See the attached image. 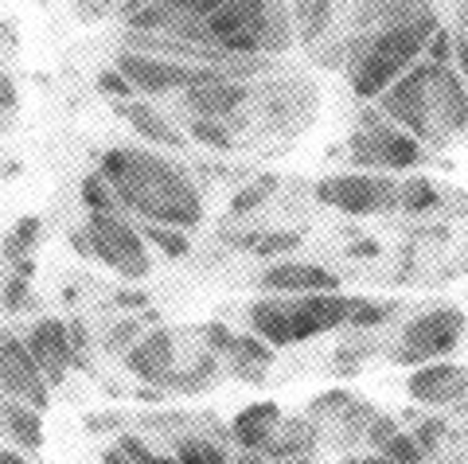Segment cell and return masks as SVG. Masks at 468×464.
I'll return each mask as SVG.
<instances>
[{"label": "cell", "mask_w": 468, "mask_h": 464, "mask_svg": "<svg viewBox=\"0 0 468 464\" xmlns=\"http://www.w3.org/2000/svg\"><path fill=\"white\" fill-rule=\"evenodd\" d=\"M94 86H98V90L106 94V98H117V101H129V98L137 94V90H133V82H129L117 67H101V70H98V79H94Z\"/></svg>", "instance_id": "36"}, {"label": "cell", "mask_w": 468, "mask_h": 464, "mask_svg": "<svg viewBox=\"0 0 468 464\" xmlns=\"http://www.w3.org/2000/svg\"><path fill=\"white\" fill-rule=\"evenodd\" d=\"M277 429H282V406L277 402H254L246 406L242 414H234L230 422V441L239 448H250V453H266L273 445Z\"/></svg>", "instance_id": "17"}, {"label": "cell", "mask_w": 468, "mask_h": 464, "mask_svg": "<svg viewBox=\"0 0 468 464\" xmlns=\"http://www.w3.org/2000/svg\"><path fill=\"white\" fill-rule=\"evenodd\" d=\"M137 336H141V321H137V316H129V321H122L106 336V347H110V352H129Z\"/></svg>", "instance_id": "39"}, {"label": "cell", "mask_w": 468, "mask_h": 464, "mask_svg": "<svg viewBox=\"0 0 468 464\" xmlns=\"http://www.w3.org/2000/svg\"><path fill=\"white\" fill-rule=\"evenodd\" d=\"M144 5H153V0H125V5H122V16H129V12H137V8H144Z\"/></svg>", "instance_id": "56"}, {"label": "cell", "mask_w": 468, "mask_h": 464, "mask_svg": "<svg viewBox=\"0 0 468 464\" xmlns=\"http://www.w3.org/2000/svg\"><path fill=\"white\" fill-rule=\"evenodd\" d=\"M24 343H27V352H32V359L39 364L48 386H58L67 379V371L75 367V343H70V328L63 321H55V316L39 321Z\"/></svg>", "instance_id": "12"}, {"label": "cell", "mask_w": 468, "mask_h": 464, "mask_svg": "<svg viewBox=\"0 0 468 464\" xmlns=\"http://www.w3.org/2000/svg\"><path fill=\"white\" fill-rule=\"evenodd\" d=\"M117 70L141 94H172V90H187L192 86L196 63H176V59L149 55V51H122L117 55Z\"/></svg>", "instance_id": "11"}, {"label": "cell", "mask_w": 468, "mask_h": 464, "mask_svg": "<svg viewBox=\"0 0 468 464\" xmlns=\"http://www.w3.org/2000/svg\"><path fill=\"white\" fill-rule=\"evenodd\" d=\"M277 5V0H227L223 8H215L211 16H203L196 24H176L168 27L165 36L172 39H184V43H199V47H223L227 39L250 32L254 24H261L270 16V8Z\"/></svg>", "instance_id": "9"}, {"label": "cell", "mask_w": 468, "mask_h": 464, "mask_svg": "<svg viewBox=\"0 0 468 464\" xmlns=\"http://www.w3.org/2000/svg\"><path fill=\"white\" fill-rule=\"evenodd\" d=\"M187 133H192V141H199L203 149H215V153H230L234 144H239L230 133V121H215V118H196Z\"/></svg>", "instance_id": "27"}, {"label": "cell", "mask_w": 468, "mask_h": 464, "mask_svg": "<svg viewBox=\"0 0 468 464\" xmlns=\"http://www.w3.org/2000/svg\"><path fill=\"white\" fill-rule=\"evenodd\" d=\"M67 328H70V343H75V355H82V352H86V343H90V332H86L82 321H70Z\"/></svg>", "instance_id": "49"}, {"label": "cell", "mask_w": 468, "mask_h": 464, "mask_svg": "<svg viewBox=\"0 0 468 464\" xmlns=\"http://www.w3.org/2000/svg\"><path fill=\"white\" fill-rule=\"evenodd\" d=\"M101 464H137V460H129L122 448H106V453H101Z\"/></svg>", "instance_id": "53"}, {"label": "cell", "mask_w": 468, "mask_h": 464, "mask_svg": "<svg viewBox=\"0 0 468 464\" xmlns=\"http://www.w3.org/2000/svg\"><path fill=\"white\" fill-rule=\"evenodd\" d=\"M39 414L36 406H27V402H5V433L12 441H16L20 453H39L43 448V422H39Z\"/></svg>", "instance_id": "20"}, {"label": "cell", "mask_w": 468, "mask_h": 464, "mask_svg": "<svg viewBox=\"0 0 468 464\" xmlns=\"http://www.w3.org/2000/svg\"><path fill=\"white\" fill-rule=\"evenodd\" d=\"M0 464H27L20 448H0Z\"/></svg>", "instance_id": "54"}, {"label": "cell", "mask_w": 468, "mask_h": 464, "mask_svg": "<svg viewBox=\"0 0 468 464\" xmlns=\"http://www.w3.org/2000/svg\"><path fill=\"white\" fill-rule=\"evenodd\" d=\"M292 24H297V36L304 43H316L332 24V0H297V16H292Z\"/></svg>", "instance_id": "23"}, {"label": "cell", "mask_w": 468, "mask_h": 464, "mask_svg": "<svg viewBox=\"0 0 468 464\" xmlns=\"http://www.w3.org/2000/svg\"><path fill=\"white\" fill-rule=\"evenodd\" d=\"M452 43H457V51H452V67H457V75L468 86V32H457V36H452Z\"/></svg>", "instance_id": "44"}, {"label": "cell", "mask_w": 468, "mask_h": 464, "mask_svg": "<svg viewBox=\"0 0 468 464\" xmlns=\"http://www.w3.org/2000/svg\"><path fill=\"white\" fill-rule=\"evenodd\" d=\"M141 235H144V242H153L156 250H165L168 258H184L187 250H192V242H187V230H176V227L141 223Z\"/></svg>", "instance_id": "28"}, {"label": "cell", "mask_w": 468, "mask_h": 464, "mask_svg": "<svg viewBox=\"0 0 468 464\" xmlns=\"http://www.w3.org/2000/svg\"><path fill=\"white\" fill-rule=\"evenodd\" d=\"M316 199L344 215H378L399 207V184L378 172H347L316 184Z\"/></svg>", "instance_id": "8"}, {"label": "cell", "mask_w": 468, "mask_h": 464, "mask_svg": "<svg viewBox=\"0 0 468 464\" xmlns=\"http://www.w3.org/2000/svg\"><path fill=\"white\" fill-rule=\"evenodd\" d=\"M94 238V258L106 262L113 273H122L129 281H141L153 273V258L144 250V235L117 211H101V215H90L86 223Z\"/></svg>", "instance_id": "5"}, {"label": "cell", "mask_w": 468, "mask_h": 464, "mask_svg": "<svg viewBox=\"0 0 468 464\" xmlns=\"http://www.w3.org/2000/svg\"><path fill=\"white\" fill-rule=\"evenodd\" d=\"M117 448H122V453H125L129 460H137V464H180V460L168 457V453H153L149 441L137 438V433H125V438L117 441Z\"/></svg>", "instance_id": "35"}, {"label": "cell", "mask_w": 468, "mask_h": 464, "mask_svg": "<svg viewBox=\"0 0 468 464\" xmlns=\"http://www.w3.org/2000/svg\"><path fill=\"white\" fill-rule=\"evenodd\" d=\"M176 460L180 464H227L230 453L207 438H184V441H176Z\"/></svg>", "instance_id": "26"}, {"label": "cell", "mask_w": 468, "mask_h": 464, "mask_svg": "<svg viewBox=\"0 0 468 464\" xmlns=\"http://www.w3.org/2000/svg\"><path fill=\"white\" fill-rule=\"evenodd\" d=\"M273 187H277V176H258L250 187H242V192L230 195V215H250V211H258L261 203L270 199Z\"/></svg>", "instance_id": "30"}, {"label": "cell", "mask_w": 468, "mask_h": 464, "mask_svg": "<svg viewBox=\"0 0 468 464\" xmlns=\"http://www.w3.org/2000/svg\"><path fill=\"white\" fill-rule=\"evenodd\" d=\"M399 422H394V417H387V414H375L371 417V426H367V441H371V448L378 453V448H383L390 438H399Z\"/></svg>", "instance_id": "40"}, {"label": "cell", "mask_w": 468, "mask_h": 464, "mask_svg": "<svg viewBox=\"0 0 468 464\" xmlns=\"http://www.w3.org/2000/svg\"><path fill=\"white\" fill-rule=\"evenodd\" d=\"M258 285L266 289V293L304 297V293H335V289H340V278L316 262H282V266H270L261 273Z\"/></svg>", "instance_id": "14"}, {"label": "cell", "mask_w": 468, "mask_h": 464, "mask_svg": "<svg viewBox=\"0 0 468 464\" xmlns=\"http://www.w3.org/2000/svg\"><path fill=\"white\" fill-rule=\"evenodd\" d=\"M273 352L277 347L273 343H266L261 336H254V332H246V336H234V343H230V359H246V364H261V367H270L273 364Z\"/></svg>", "instance_id": "31"}, {"label": "cell", "mask_w": 468, "mask_h": 464, "mask_svg": "<svg viewBox=\"0 0 468 464\" xmlns=\"http://www.w3.org/2000/svg\"><path fill=\"white\" fill-rule=\"evenodd\" d=\"M464 336V312L461 309H426L402 328V340L394 347V364L421 367L430 359L452 355Z\"/></svg>", "instance_id": "7"}, {"label": "cell", "mask_w": 468, "mask_h": 464, "mask_svg": "<svg viewBox=\"0 0 468 464\" xmlns=\"http://www.w3.org/2000/svg\"><path fill=\"white\" fill-rule=\"evenodd\" d=\"M5 309L8 312H27V309H36V293H32V285H27V278H12L5 285Z\"/></svg>", "instance_id": "37"}, {"label": "cell", "mask_w": 468, "mask_h": 464, "mask_svg": "<svg viewBox=\"0 0 468 464\" xmlns=\"http://www.w3.org/2000/svg\"><path fill=\"white\" fill-rule=\"evenodd\" d=\"M273 464H313V457H289V460H273Z\"/></svg>", "instance_id": "57"}, {"label": "cell", "mask_w": 468, "mask_h": 464, "mask_svg": "<svg viewBox=\"0 0 468 464\" xmlns=\"http://www.w3.org/2000/svg\"><path fill=\"white\" fill-rule=\"evenodd\" d=\"M461 32H468V0L461 5Z\"/></svg>", "instance_id": "58"}, {"label": "cell", "mask_w": 468, "mask_h": 464, "mask_svg": "<svg viewBox=\"0 0 468 464\" xmlns=\"http://www.w3.org/2000/svg\"><path fill=\"white\" fill-rule=\"evenodd\" d=\"M137 402H165V386H144V390H137Z\"/></svg>", "instance_id": "51"}, {"label": "cell", "mask_w": 468, "mask_h": 464, "mask_svg": "<svg viewBox=\"0 0 468 464\" xmlns=\"http://www.w3.org/2000/svg\"><path fill=\"white\" fill-rule=\"evenodd\" d=\"M375 106L383 110L390 125L414 133L421 144H441L468 125V86L457 75V67L421 59L387 94H378Z\"/></svg>", "instance_id": "3"}, {"label": "cell", "mask_w": 468, "mask_h": 464, "mask_svg": "<svg viewBox=\"0 0 468 464\" xmlns=\"http://www.w3.org/2000/svg\"><path fill=\"white\" fill-rule=\"evenodd\" d=\"M117 113H122V118L133 125L144 141H153V144H168V149H184V144H187V137L180 133V125H172L165 113L149 106V101H122Z\"/></svg>", "instance_id": "19"}, {"label": "cell", "mask_w": 468, "mask_h": 464, "mask_svg": "<svg viewBox=\"0 0 468 464\" xmlns=\"http://www.w3.org/2000/svg\"><path fill=\"white\" fill-rule=\"evenodd\" d=\"M437 203H441V195H437L433 180L410 176L406 184H399V211H406V215H426V211L437 207Z\"/></svg>", "instance_id": "25"}, {"label": "cell", "mask_w": 468, "mask_h": 464, "mask_svg": "<svg viewBox=\"0 0 468 464\" xmlns=\"http://www.w3.org/2000/svg\"><path fill=\"white\" fill-rule=\"evenodd\" d=\"M414 438H418V445L426 448V453H433V448L441 445V438H445V422L441 417H426V422L414 429Z\"/></svg>", "instance_id": "43"}, {"label": "cell", "mask_w": 468, "mask_h": 464, "mask_svg": "<svg viewBox=\"0 0 468 464\" xmlns=\"http://www.w3.org/2000/svg\"><path fill=\"white\" fill-rule=\"evenodd\" d=\"M0 433H5V406H0Z\"/></svg>", "instance_id": "59"}, {"label": "cell", "mask_w": 468, "mask_h": 464, "mask_svg": "<svg viewBox=\"0 0 468 464\" xmlns=\"http://www.w3.org/2000/svg\"><path fill=\"white\" fill-rule=\"evenodd\" d=\"M16 110V86H12L8 75H0V113H12Z\"/></svg>", "instance_id": "48"}, {"label": "cell", "mask_w": 468, "mask_h": 464, "mask_svg": "<svg viewBox=\"0 0 468 464\" xmlns=\"http://www.w3.org/2000/svg\"><path fill=\"white\" fill-rule=\"evenodd\" d=\"M227 0H153L137 12H129L125 24L133 32H168L176 24H196L203 16H211L215 8H223Z\"/></svg>", "instance_id": "16"}, {"label": "cell", "mask_w": 468, "mask_h": 464, "mask_svg": "<svg viewBox=\"0 0 468 464\" xmlns=\"http://www.w3.org/2000/svg\"><path fill=\"white\" fill-rule=\"evenodd\" d=\"M67 242H70V250H79L82 258H94V238H90V230H86V227L82 230H70Z\"/></svg>", "instance_id": "46"}, {"label": "cell", "mask_w": 468, "mask_h": 464, "mask_svg": "<svg viewBox=\"0 0 468 464\" xmlns=\"http://www.w3.org/2000/svg\"><path fill=\"white\" fill-rule=\"evenodd\" d=\"M406 395L421 406H449L468 395V371L457 364H421L406 383Z\"/></svg>", "instance_id": "15"}, {"label": "cell", "mask_w": 468, "mask_h": 464, "mask_svg": "<svg viewBox=\"0 0 468 464\" xmlns=\"http://www.w3.org/2000/svg\"><path fill=\"white\" fill-rule=\"evenodd\" d=\"M98 172L110 180L117 203L141 215V223H160L176 230H192L203 219V199L196 184L176 164L160 161L153 153L110 149L101 156Z\"/></svg>", "instance_id": "2"}, {"label": "cell", "mask_w": 468, "mask_h": 464, "mask_svg": "<svg viewBox=\"0 0 468 464\" xmlns=\"http://www.w3.org/2000/svg\"><path fill=\"white\" fill-rule=\"evenodd\" d=\"M301 242H304L301 230H266L250 254H258V258H285L292 250H301Z\"/></svg>", "instance_id": "33"}, {"label": "cell", "mask_w": 468, "mask_h": 464, "mask_svg": "<svg viewBox=\"0 0 468 464\" xmlns=\"http://www.w3.org/2000/svg\"><path fill=\"white\" fill-rule=\"evenodd\" d=\"M452 51H457V43H452V32L437 27V32L430 36V43H426V59H430V63H441V67H452Z\"/></svg>", "instance_id": "38"}, {"label": "cell", "mask_w": 468, "mask_h": 464, "mask_svg": "<svg viewBox=\"0 0 468 464\" xmlns=\"http://www.w3.org/2000/svg\"><path fill=\"white\" fill-rule=\"evenodd\" d=\"M36 273V262L32 258H24V262H16V278H32Z\"/></svg>", "instance_id": "55"}, {"label": "cell", "mask_w": 468, "mask_h": 464, "mask_svg": "<svg viewBox=\"0 0 468 464\" xmlns=\"http://www.w3.org/2000/svg\"><path fill=\"white\" fill-rule=\"evenodd\" d=\"M351 316V297L304 293V297H261L250 304V332L273 347H292L313 336L344 328Z\"/></svg>", "instance_id": "4"}, {"label": "cell", "mask_w": 468, "mask_h": 464, "mask_svg": "<svg viewBox=\"0 0 468 464\" xmlns=\"http://www.w3.org/2000/svg\"><path fill=\"white\" fill-rule=\"evenodd\" d=\"M320 441V433L313 422H282V429H277L273 445L266 448V460H289V457H309L313 448Z\"/></svg>", "instance_id": "21"}, {"label": "cell", "mask_w": 468, "mask_h": 464, "mask_svg": "<svg viewBox=\"0 0 468 464\" xmlns=\"http://www.w3.org/2000/svg\"><path fill=\"white\" fill-rule=\"evenodd\" d=\"M172 359H176V336H172L168 328H156V332L141 336V340L125 352V367L133 371L141 383L165 386V390H168V379H172V371H176Z\"/></svg>", "instance_id": "13"}, {"label": "cell", "mask_w": 468, "mask_h": 464, "mask_svg": "<svg viewBox=\"0 0 468 464\" xmlns=\"http://www.w3.org/2000/svg\"><path fill=\"white\" fill-rule=\"evenodd\" d=\"M437 12L430 0H390L363 39H347V79L356 98L375 101L414 63L426 59V43L437 32Z\"/></svg>", "instance_id": "1"}, {"label": "cell", "mask_w": 468, "mask_h": 464, "mask_svg": "<svg viewBox=\"0 0 468 464\" xmlns=\"http://www.w3.org/2000/svg\"><path fill=\"white\" fill-rule=\"evenodd\" d=\"M378 254V242H356L351 246V258H375Z\"/></svg>", "instance_id": "52"}, {"label": "cell", "mask_w": 468, "mask_h": 464, "mask_svg": "<svg viewBox=\"0 0 468 464\" xmlns=\"http://www.w3.org/2000/svg\"><path fill=\"white\" fill-rule=\"evenodd\" d=\"M378 453H383L390 464H426V457H430L426 448L418 445L414 433H399V438H390Z\"/></svg>", "instance_id": "34"}, {"label": "cell", "mask_w": 468, "mask_h": 464, "mask_svg": "<svg viewBox=\"0 0 468 464\" xmlns=\"http://www.w3.org/2000/svg\"><path fill=\"white\" fill-rule=\"evenodd\" d=\"M351 406H356V398H351L347 390H328V395H320L313 402V414H328V422H332V414L351 410Z\"/></svg>", "instance_id": "41"}, {"label": "cell", "mask_w": 468, "mask_h": 464, "mask_svg": "<svg viewBox=\"0 0 468 464\" xmlns=\"http://www.w3.org/2000/svg\"><path fill=\"white\" fill-rule=\"evenodd\" d=\"M117 304H122V309H149V293H141V289H122V293H117Z\"/></svg>", "instance_id": "47"}, {"label": "cell", "mask_w": 468, "mask_h": 464, "mask_svg": "<svg viewBox=\"0 0 468 464\" xmlns=\"http://www.w3.org/2000/svg\"><path fill=\"white\" fill-rule=\"evenodd\" d=\"M230 367H234V374H239V379H246V383L266 379V367H261V364H246V359H230Z\"/></svg>", "instance_id": "45"}, {"label": "cell", "mask_w": 468, "mask_h": 464, "mask_svg": "<svg viewBox=\"0 0 468 464\" xmlns=\"http://www.w3.org/2000/svg\"><path fill=\"white\" fill-rule=\"evenodd\" d=\"M0 390L12 402H27L36 410H48V402H51L48 379H43L39 364L27 352V343L5 328H0Z\"/></svg>", "instance_id": "10"}, {"label": "cell", "mask_w": 468, "mask_h": 464, "mask_svg": "<svg viewBox=\"0 0 468 464\" xmlns=\"http://www.w3.org/2000/svg\"><path fill=\"white\" fill-rule=\"evenodd\" d=\"M215 371H218V359H215V352H203L199 359H192V367L172 371L168 390H176V395H199V390L215 379Z\"/></svg>", "instance_id": "22"}, {"label": "cell", "mask_w": 468, "mask_h": 464, "mask_svg": "<svg viewBox=\"0 0 468 464\" xmlns=\"http://www.w3.org/2000/svg\"><path fill=\"white\" fill-rule=\"evenodd\" d=\"M394 316V304H375L367 297H351V316H347V328H378L383 321Z\"/></svg>", "instance_id": "32"}, {"label": "cell", "mask_w": 468, "mask_h": 464, "mask_svg": "<svg viewBox=\"0 0 468 464\" xmlns=\"http://www.w3.org/2000/svg\"><path fill=\"white\" fill-rule=\"evenodd\" d=\"M227 464H266V457H261V453H250V448H242V453H230Z\"/></svg>", "instance_id": "50"}, {"label": "cell", "mask_w": 468, "mask_h": 464, "mask_svg": "<svg viewBox=\"0 0 468 464\" xmlns=\"http://www.w3.org/2000/svg\"><path fill=\"white\" fill-rule=\"evenodd\" d=\"M39 230H43V223L36 219V215H24V219H16L8 227V235H5V258L8 262H24V258H32L36 242H39Z\"/></svg>", "instance_id": "24"}, {"label": "cell", "mask_w": 468, "mask_h": 464, "mask_svg": "<svg viewBox=\"0 0 468 464\" xmlns=\"http://www.w3.org/2000/svg\"><path fill=\"white\" fill-rule=\"evenodd\" d=\"M79 192H82V203L90 207V215L117 211V195H113V187H110V180L101 176V172H94V176H86Z\"/></svg>", "instance_id": "29"}, {"label": "cell", "mask_w": 468, "mask_h": 464, "mask_svg": "<svg viewBox=\"0 0 468 464\" xmlns=\"http://www.w3.org/2000/svg\"><path fill=\"white\" fill-rule=\"evenodd\" d=\"M250 90L239 79H218L207 86H196V90H184L187 110H196V118H215V121H230L234 110L246 106Z\"/></svg>", "instance_id": "18"}, {"label": "cell", "mask_w": 468, "mask_h": 464, "mask_svg": "<svg viewBox=\"0 0 468 464\" xmlns=\"http://www.w3.org/2000/svg\"><path fill=\"white\" fill-rule=\"evenodd\" d=\"M203 340H207V347L215 355H227L230 352V343H234V332L227 328V324H218V321H211V324H203V332H199Z\"/></svg>", "instance_id": "42"}, {"label": "cell", "mask_w": 468, "mask_h": 464, "mask_svg": "<svg viewBox=\"0 0 468 464\" xmlns=\"http://www.w3.org/2000/svg\"><path fill=\"white\" fill-rule=\"evenodd\" d=\"M347 153L363 172H406L426 161V144L399 125H359L347 141Z\"/></svg>", "instance_id": "6"}]
</instances>
